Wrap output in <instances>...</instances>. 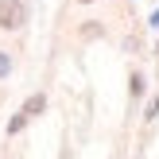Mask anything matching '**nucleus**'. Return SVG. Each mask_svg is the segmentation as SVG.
Wrapping results in <instances>:
<instances>
[{
  "instance_id": "20e7f679",
  "label": "nucleus",
  "mask_w": 159,
  "mask_h": 159,
  "mask_svg": "<svg viewBox=\"0 0 159 159\" xmlns=\"http://www.w3.org/2000/svg\"><path fill=\"white\" fill-rule=\"evenodd\" d=\"M8 74H12V54L0 51V78H8Z\"/></svg>"
},
{
  "instance_id": "423d86ee",
  "label": "nucleus",
  "mask_w": 159,
  "mask_h": 159,
  "mask_svg": "<svg viewBox=\"0 0 159 159\" xmlns=\"http://www.w3.org/2000/svg\"><path fill=\"white\" fill-rule=\"evenodd\" d=\"M82 35H85V39H97V35H101V27H97V23H85Z\"/></svg>"
},
{
  "instance_id": "7ed1b4c3",
  "label": "nucleus",
  "mask_w": 159,
  "mask_h": 159,
  "mask_svg": "<svg viewBox=\"0 0 159 159\" xmlns=\"http://www.w3.org/2000/svg\"><path fill=\"white\" fill-rule=\"evenodd\" d=\"M23 124H27V113H16L12 120H8V136H16V132L23 128Z\"/></svg>"
},
{
  "instance_id": "0eeeda50",
  "label": "nucleus",
  "mask_w": 159,
  "mask_h": 159,
  "mask_svg": "<svg viewBox=\"0 0 159 159\" xmlns=\"http://www.w3.org/2000/svg\"><path fill=\"white\" fill-rule=\"evenodd\" d=\"M78 4H93V0H78Z\"/></svg>"
},
{
  "instance_id": "39448f33",
  "label": "nucleus",
  "mask_w": 159,
  "mask_h": 159,
  "mask_svg": "<svg viewBox=\"0 0 159 159\" xmlns=\"http://www.w3.org/2000/svg\"><path fill=\"white\" fill-rule=\"evenodd\" d=\"M140 93H144V78L132 74V97H140Z\"/></svg>"
},
{
  "instance_id": "f257e3e1",
  "label": "nucleus",
  "mask_w": 159,
  "mask_h": 159,
  "mask_svg": "<svg viewBox=\"0 0 159 159\" xmlns=\"http://www.w3.org/2000/svg\"><path fill=\"white\" fill-rule=\"evenodd\" d=\"M23 20H27V8H23V0H0V27H4V31L23 27Z\"/></svg>"
},
{
  "instance_id": "f03ea898",
  "label": "nucleus",
  "mask_w": 159,
  "mask_h": 159,
  "mask_svg": "<svg viewBox=\"0 0 159 159\" xmlns=\"http://www.w3.org/2000/svg\"><path fill=\"white\" fill-rule=\"evenodd\" d=\"M43 109H47V97H43V93H31L27 105H23V113H27V116H39Z\"/></svg>"
}]
</instances>
